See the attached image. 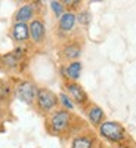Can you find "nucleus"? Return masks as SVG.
I'll list each match as a JSON object with an SVG mask.
<instances>
[{
    "instance_id": "nucleus-1",
    "label": "nucleus",
    "mask_w": 136,
    "mask_h": 148,
    "mask_svg": "<svg viewBox=\"0 0 136 148\" xmlns=\"http://www.w3.org/2000/svg\"><path fill=\"white\" fill-rule=\"evenodd\" d=\"M99 132L104 138L113 142H120L124 139V129L120 123L115 121H104L99 126Z\"/></svg>"
},
{
    "instance_id": "nucleus-2",
    "label": "nucleus",
    "mask_w": 136,
    "mask_h": 148,
    "mask_svg": "<svg viewBox=\"0 0 136 148\" xmlns=\"http://www.w3.org/2000/svg\"><path fill=\"white\" fill-rule=\"evenodd\" d=\"M58 104L56 95L49 89H39L37 90V105L42 111H51Z\"/></svg>"
},
{
    "instance_id": "nucleus-3",
    "label": "nucleus",
    "mask_w": 136,
    "mask_h": 148,
    "mask_svg": "<svg viewBox=\"0 0 136 148\" xmlns=\"http://www.w3.org/2000/svg\"><path fill=\"white\" fill-rule=\"evenodd\" d=\"M70 113L68 111H58V113H55L51 119V123H52V129L55 132H62L70 123Z\"/></svg>"
},
{
    "instance_id": "nucleus-4",
    "label": "nucleus",
    "mask_w": 136,
    "mask_h": 148,
    "mask_svg": "<svg viewBox=\"0 0 136 148\" xmlns=\"http://www.w3.org/2000/svg\"><path fill=\"white\" fill-rule=\"evenodd\" d=\"M18 96L25 102H33V99L37 96V90L31 82H22L18 86Z\"/></svg>"
},
{
    "instance_id": "nucleus-5",
    "label": "nucleus",
    "mask_w": 136,
    "mask_h": 148,
    "mask_svg": "<svg viewBox=\"0 0 136 148\" xmlns=\"http://www.w3.org/2000/svg\"><path fill=\"white\" fill-rule=\"evenodd\" d=\"M30 28V37L33 39V42L40 43L44 39V24L40 19H34L31 21V24L28 25Z\"/></svg>"
},
{
    "instance_id": "nucleus-6",
    "label": "nucleus",
    "mask_w": 136,
    "mask_h": 148,
    "mask_svg": "<svg viewBox=\"0 0 136 148\" xmlns=\"http://www.w3.org/2000/svg\"><path fill=\"white\" fill-rule=\"evenodd\" d=\"M67 89H68V93H70V98L74 101V102H77V104H83L86 101V92L83 90V88L80 84L77 83H70L67 86Z\"/></svg>"
},
{
    "instance_id": "nucleus-7",
    "label": "nucleus",
    "mask_w": 136,
    "mask_h": 148,
    "mask_svg": "<svg viewBox=\"0 0 136 148\" xmlns=\"http://www.w3.org/2000/svg\"><path fill=\"white\" fill-rule=\"evenodd\" d=\"M12 34L16 42H25L30 36V28L25 22H16L12 30Z\"/></svg>"
},
{
    "instance_id": "nucleus-8",
    "label": "nucleus",
    "mask_w": 136,
    "mask_h": 148,
    "mask_svg": "<svg viewBox=\"0 0 136 148\" xmlns=\"http://www.w3.org/2000/svg\"><path fill=\"white\" fill-rule=\"evenodd\" d=\"M76 15L72 14V12H65V14L59 18V28L61 30H64V31H70L74 28V25H76Z\"/></svg>"
},
{
    "instance_id": "nucleus-9",
    "label": "nucleus",
    "mask_w": 136,
    "mask_h": 148,
    "mask_svg": "<svg viewBox=\"0 0 136 148\" xmlns=\"http://www.w3.org/2000/svg\"><path fill=\"white\" fill-rule=\"evenodd\" d=\"M22 53H24L22 47H18L15 52H12V53H9V55H6V56L3 58V62H5L8 67H15V65L19 62Z\"/></svg>"
},
{
    "instance_id": "nucleus-10",
    "label": "nucleus",
    "mask_w": 136,
    "mask_h": 148,
    "mask_svg": "<svg viewBox=\"0 0 136 148\" xmlns=\"http://www.w3.org/2000/svg\"><path fill=\"white\" fill-rule=\"evenodd\" d=\"M33 14H34L33 6L25 5V6H22V8L18 10V14H16V21H18V22H27L28 19H31Z\"/></svg>"
},
{
    "instance_id": "nucleus-11",
    "label": "nucleus",
    "mask_w": 136,
    "mask_h": 148,
    "mask_svg": "<svg viewBox=\"0 0 136 148\" xmlns=\"http://www.w3.org/2000/svg\"><path fill=\"white\" fill-rule=\"evenodd\" d=\"M65 73L67 76L72 80H77L80 77V73H81V64L79 62V61H74V62H71L67 68H65Z\"/></svg>"
},
{
    "instance_id": "nucleus-12",
    "label": "nucleus",
    "mask_w": 136,
    "mask_h": 148,
    "mask_svg": "<svg viewBox=\"0 0 136 148\" xmlns=\"http://www.w3.org/2000/svg\"><path fill=\"white\" fill-rule=\"evenodd\" d=\"M104 119V111L102 108H99L98 105H93L89 111V120L93 123V125H99Z\"/></svg>"
},
{
    "instance_id": "nucleus-13",
    "label": "nucleus",
    "mask_w": 136,
    "mask_h": 148,
    "mask_svg": "<svg viewBox=\"0 0 136 148\" xmlns=\"http://www.w3.org/2000/svg\"><path fill=\"white\" fill-rule=\"evenodd\" d=\"M80 52H81V51H80V46L76 45V43L67 45V46L64 47V55H65L68 59H76V58H79Z\"/></svg>"
},
{
    "instance_id": "nucleus-14",
    "label": "nucleus",
    "mask_w": 136,
    "mask_h": 148,
    "mask_svg": "<svg viewBox=\"0 0 136 148\" xmlns=\"http://www.w3.org/2000/svg\"><path fill=\"white\" fill-rule=\"evenodd\" d=\"M92 144H93L92 138L80 136L72 141V148H92Z\"/></svg>"
},
{
    "instance_id": "nucleus-15",
    "label": "nucleus",
    "mask_w": 136,
    "mask_h": 148,
    "mask_svg": "<svg viewBox=\"0 0 136 148\" xmlns=\"http://www.w3.org/2000/svg\"><path fill=\"white\" fill-rule=\"evenodd\" d=\"M51 8H52V10L55 12V15H56L58 18H61V16L65 14L64 5H62V3H59V2H51Z\"/></svg>"
},
{
    "instance_id": "nucleus-16",
    "label": "nucleus",
    "mask_w": 136,
    "mask_h": 148,
    "mask_svg": "<svg viewBox=\"0 0 136 148\" xmlns=\"http://www.w3.org/2000/svg\"><path fill=\"white\" fill-rule=\"evenodd\" d=\"M59 101H61V104L64 105V108H67V110H72V108H74L72 101L70 99V96L65 95V93H61V95H59Z\"/></svg>"
},
{
    "instance_id": "nucleus-17",
    "label": "nucleus",
    "mask_w": 136,
    "mask_h": 148,
    "mask_svg": "<svg viewBox=\"0 0 136 148\" xmlns=\"http://www.w3.org/2000/svg\"><path fill=\"white\" fill-rule=\"evenodd\" d=\"M77 19H79L80 24H83V25H87L89 21H90V14H89V12H80Z\"/></svg>"
},
{
    "instance_id": "nucleus-18",
    "label": "nucleus",
    "mask_w": 136,
    "mask_h": 148,
    "mask_svg": "<svg viewBox=\"0 0 136 148\" xmlns=\"http://www.w3.org/2000/svg\"><path fill=\"white\" fill-rule=\"evenodd\" d=\"M10 93V89L6 83H0V99H6Z\"/></svg>"
},
{
    "instance_id": "nucleus-19",
    "label": "nucleus",
    "mask_w": 136,
    "mask_h": 148,
    "mask_svg": "<svg viewBox=\"0 0 136 148\" xmlns=\"http://www.w3.org/2000/svg\"><path fill=\"white\" fill-rule=\"evenodd\" d=\"M79 2H74V0H65L64 2V5H67V6H74V5H77Z\"/></svg>"
}]
</instances>
